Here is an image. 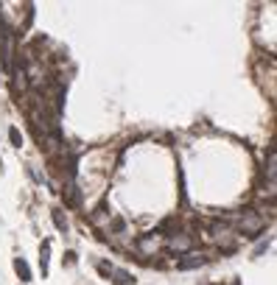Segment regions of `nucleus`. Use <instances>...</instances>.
Masks as SVG:
<instances>
[{
  "mask_svg": "<svg viewBox=\"0 0 277 285\" xmlns=\"http://www.w3.org/2000/svg\"><path fill=\"white\" fill-rule=\"evenodd\" d=\"M241 227H244V232H258V229L263 227V221H261V218H255V216H249Z\"/></svg>",
  "mask_w": 277,
  "mask_h": 285,
  "instance_id": "f257e3e1",
  "label": "nucleus"
},
{
  "mask_svg": "<svg viewBox=\"0 0 277 285\" xmlns=\"http://www.w3.org/2000/svg\"><path fill=\"white\" fill-rule=\"evenodd\" d=\"M14 269H17V274L22 277V282H28L31 280V271H28V266H26V260H20L17 257V263H14Z\"/></svg>",
  "mask_w": 277,
  "mask_h": 285,
  "instance_id": "f03ea898",
  "label": "nucleus"
},
{
  "mask_svg": "<svg viewBox=\"0 0 277 285\" xmlns=\"http://www.w3.org/2000/svg\"><path fill=\"white\" fill-rule=\"evenodd\" d=\"M171 246H174V249H191V238H188V235L171 238Z\"/></svg>",
  "mask_w": 277,
  "mask_h": 285,
  "instance_id": "7ed1b4c3",
  "label": "nucleus"
},
{
  "mask_svg": "<svg viewBox=\"0 0 277 285\" xmlns=\"http://www.w3.org/2000/svg\"><path fill=\"white\" fill-rule=\"evenodd\" d=\"M204 263V257H188V260H182L179 263V269L185 271V269H196V266H202Z\"/></svg>",
  "mask_w": 277,
  "mask_h": 285,
  "instance_id": "20e7f679",
  "label": "nucleus"
},
{
  "mask_svg": "<svg viewBox=\"0 0 277 285\" xmlns=\"http://www.w3.org/2000/svg\"><path fill=\"white\" fill-rule=\"evenodd\" d=\"M48 249L51 243H42V271H48Z\"/></svg>",
  "mask_w": 277,
  "mask_h": 285,
  "instance_id": "39448f33",
  "label": "nucleus"
},
{
  "mask_svg": "<svg viewBox=\"0 0 277 285\" xmlns=\"http://www.w3.org/2000/svg\"><path fill=\"white\" fill-rule=\"evenodd\" d=\"M54 221H56V227H59V229H67V221H64L62 216H54Z\"/></svg>",
  "mask_w": 277,
  "mask_h": 285,
  "instance_id": "423d86ee",
  "label": "nucleus"
},
{
  "mask_svg": "<svg viewBox=\"0 0 277 285\" xmlns=\"http://www.w3.org/2000/svg\"><path fill=\"white\" fill-rule=\"evenodd\" d=\"M20 140H22L20 132H17V129H11V142H17V146H20Z\"/></svg>",
  "mask_w": 277,
  "mask_h": 285,
  "instance_id": "0eeeda50",
  "label": "nucleus"
}]
</instances>
